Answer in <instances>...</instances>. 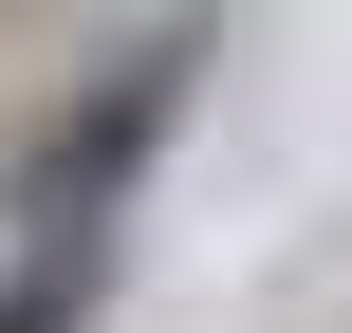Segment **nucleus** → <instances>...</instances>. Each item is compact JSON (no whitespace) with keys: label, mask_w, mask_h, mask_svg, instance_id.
Wrapping results in <instances>:
<instances>
[{"label":"nucleus","mask_w":352,"mask_h":333,"mask_svg":"<svg viewBox=\"0 0 352 333\" xmlns=\"http://www.w3.org/2000/svg\"><path fill=\"white\" fill-rule=\"evenodd\" d=\"M204 56H223V19H148V37H111V56L19 130V167H0V241H111L130 185L167 167L186 93H204Z\"/></svg>","instance_id":"1"},{"label":"nucleus","mask_w":352,"mask_h":333,"mask_svg":"<svg viewBox=\"0 0 352 333\" xmlns=\"http://www.w3.org/2000/svg\"><path fill=\"white\" fill-rule=\"evenodd\" d=\"M111 315V241H0V333H93Z\"/></svg>","instance_id":"2"}]
</instances>
